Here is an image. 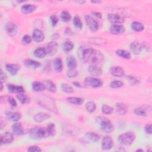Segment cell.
Masks as SVG:
<instances>
[{"mask_svg": "<svg viewBox=\"0 0 152 152\" xmlns=\"http://www.w3.org/2000/svg\"><path fill=\"white\" fill-rule=\"evenodd\" d=\"M77 54L80 60L83 63L89 62L91 65H98L102 64L104 61L103 55L100 51L87 45L80 46Z\"/></svg>", "mask_w": 152, "mask_h": 152, "instance_id": "1", "label": "cell"}, {"mask_svg": "<svg viewBox=\"0 0 152 152\" xmlns=\"http://www.w3.org/2000/svg\"><path fill=\"white\" fill-rule=\"evenodd\" d=\"M37 102L41 106L54 112L57 113L58 110L55 105V103L53 99L50 97L46 96L44 94H41L37 99Z\"/></svg>", "mask_w": 152, "mask_h": 152, "instance_id": "2", "label": "cell"}, {"mask_svg": "<svg viewBox=\"0 0 152 152\" xmlns=\"http://www.w3.org/2000/svg\"><path fill=\"white\" fill-rule=\"evenodd\" d=\"M96 121L99 124L101 130L106 133H110L114 130V126L112 122L106 118L98 116L96 118Z\"/></svg>", "mask_w": 152, "mask_h": 152, "instance_id": "3", "label": "cell"}, {"mask_svg": "<svg viewBox=\"0 0 152 152\" xmlns=\"http://www.w3.org/2000/svg\"><path fill=\"white\" fill-rule=\"evenodd\" d=\"M30 137L34 140H40L48 137L46 129L40 126H35L30 130Z\"/></svg>", "mask_w": 152, "mask_h": 152, "instance_id": "4", "label": "cell"}, {"mask_svg": "<svg viewBox=\"0 0 152 152\" xmlns=\"http://www.w3.org/2000/svg\"><path fill=\"white\" fill-rule=\"evenodd\" d=\"M135 139V135L134 132L128 131L122 133L119 135L118 140V142L124 145H131Z\"/></svg>", "mask_w": 152, "mask_h": 152, "instance_id": "5", "label": "cell"}, {"mask_svg": "<svg viewBox=\"0 0 152 152\" xmlns=\"http://www.w3.org/2000/svg\"><path fill=\"white\" fill-rule=\"evenodd\" d=\"M84 83L86 85L89 86L93 88L100 87L103 85V81L96 77H88L84 79Z\"/></svg>", "mask_w": 152, "mask_h": 152, "instance_id": "6", "label": "cell"}, {"mask_svg": "<svg viewBox=\"0 0 152 152\" xmlns=\"http://www.w3.org/2000/svg\"><path fill=\"white\" fill-rule=\"evenodd\" d=\"M85 20L87 23V26L90 28V30L93 32L96 31L99 28V24L97 21L93 18L90 15L85 16Z\"/></svg>", "mask_w": 152, "mask_h": 152, "instance_id": "7", "label": "cell"}, {"mask_svg": "<svg viewBox=\"0 0 152 152\" xmlns=\"http://www.w3.org/2000/svg\"><path fill=\"white\" fill-rule=\"evenodd\" d=\"M47 54L50 56H53L56 53L58 50V44L55 41L49 42L45 48Z\"/></svg>", "mask_w": 152, "mask_h": 152, "instance_id": "8", "label": "cell"}, {"mask_svg": "<svg viewBox=\"0 0 152 152\" xmlns=\"http://www.w3.org/2000/svg\"><path fill=\"white\" fill-rule=\"evenodd\" d=\"M5 30L7 33L10 36H15L18 32V27L17 25L11 21L8 22L6 24Z\"/></svg>", "mask_w": 152, "mask_h": 152, "instance_id": "9", "label": "cell"}, {"mask_svg": "<svg viewBox=\"0 0 152 152\" xmlns=\"http://www.w3.org/2000/svg\"><path fill=\"white\" fill-rule=\"evenodd\" d=\"M112 138L108 135L103 137L102 140V148L103 150H109L113 147Z\"/></svg>", "mask_w": 152, "mask_h": 152, "instance_id": "10", "label": "cell"}, {"mask_svg": "<svg viewBox=\"0 0 152 152\" xmlns=\"http://www.w3.org/2000/svg\"><path fill=\"white\" fill-rule=\"evenodd\" d=\"M110 74L116 77H122L125 74L124 69L120 66H113L110 68Z\"/></svg>", "mask_w": 152, "mask_h": 152, "instance_id": "11", "label": "cell"}, {"mask_svg": "<svg viewBox=\"0 0 152 152\" xmlns=\"http://www.w3.org/2000/svg\"><path fill=\"white\" fill-rule=\"evenodd\" d=\"M14 141L13 134L10 132H6L1 137V144H8L11 143Z\"/></svg>", "mask_w": 152, "mask_h": 152, "instance_id": "12", "label": "cell"}, {"mask_svg": "<svg viewBox=\"0 0 152 152\" xmlns=\"http://www.w3.org/2000/svg\"><path fill=\"white\" fill-rule=\"evenodd\" d=\"M107 19L109 22L113 23V24H119L124 22V19L122 17L114 14H108Z\"/></svg>", "mask_w": 152, "mask_h": 152, "instance_id": "13", "label": "cell"}, {"mask_svg": "<svg viewBox=\"0 0 152 152\" xmlns=\"http://www.w3.org/2000/svg\"><path fill=\"white\" fill-rule=\"evenodd\" d=\"M109 30L110 33L113 34H121L125 31L124 26L121 24H112Z\"/></svg>", "mask_w": 152, "mask_h": 152, "instance_id": "14", "label": "cell"}, {"mask_svg": "<svg viewBox=\"0 0 152 152\" xmlns=\"http://www.w3.org/2000/svg\"><path fill=\"white\" fill-rule=\"evenodd\" d=\"M12 134L15 135H21L24 133V129L21 123L16 122L12 125Z\"/></svg>", "mask_w": 152, "mask_h": 152, "instance_id": "15", "label": "cell"}, {"mask_svg": "<svg viewBox=\"0 0 152 152\" xmlns=\"http://www.w3.org/2000/svg\"><path fill=\"white\" fill-rule=\"evenodd\" d=\"M32 38L36 42H41L45 39V34L40 30L34 29L32 33Z\"/></svg>", "mask_w": 152, "mask_h": 152, "instance_id": "16", "label": "cell"}, {"mask_svg": "<svg viewBox=\"0 0 152 152\" xmlns=\"http://www.w3.org/2000/svg\"><path fill=\"white\" fill-rule=\"evenodd\" d=\"M5 116L9 121L12 122H17L21 117L20 113L11 111H7L5 113Z\"/></svg>", "mask_w": 152, "mask_h": 152, "instance_id": "17", "label": "cell"}, {"mask_svg": "<svg viewBox=\"0 0 152 152\" xmlns=\"http://www.w3.org/2000/svg\"><path fill=\"white\" fill-rule=\"evenodd\" d=\"M6 70L12 75H15L17 74L19 71L20 67L18 64H8L5 66Z\"/></svg>", "mask_w": 152, "mask_h": 152, "instance_id": "18", "label": "cell"}, {"mask_svg": "<svg viewBox=\"0 0 152 152\" xmlns=\"http://www.w3.org/2000/svg\"><path fill=\"white\" fill-rule=\"evenodd\" d=\"M8 90L12 93H23L25 90L23 86H17L13 84H7Z\"/></svg>", "mask_w": 152, "mask_h": 152, "instance_id": "19", "label": "cell"}, {"mask_svg": "<svg viewBox=\"0 0 152 152\" xmlns=\"http://www.w3.org/2000/svg\"><path fill=\"white\" fill-rule=\"evenodd\" d=\"M36 10V7L34 4H26L21 6V11L25 14H28L33 12Z\"/></svg>", "mask_w": 152, "mask_h": 152, "instance_id": "20", "label": "cell"}, {"mask_svg": "<svg viewBox=\"0 0 152 152\" xmlns=\"http://www.w3.org/2000/svg\"><path fill=\"white\" fill-rule=\"evenodd\" d=\"M88 71L90 74L95 77H100L102 74V69L97 65H91L88 68Z\"/></svg>", "mask_w": 152, "mask_h": 152, "instance_id": "21", "label": "cell"}, {"mask_svg": "<svg viewBox=\"0 0 152 152\" xmlns=\"http://www.w3.org/2000/svg\"><path fill=\"white\" fill-rule=\"evenodd\" d=\"M148 108H150V106H148L147 104H144L142 106L135 108L134 110V113L136 115H138V116H147L146 111L147 110V109H148Z\"/></svg>", "mask_w": 152, "mask_h": 152, "instance_id": "22", "label": "cell"}, {"mask_svg": "<svg viewBox=\"0 0 152 152\" xmlns=\"http://www.w3.org/2000/svg\"><path fill=\"white\" fill-rule=\"evenodd\" d=\"M50 115L47 113H45V112H39L36 113L34 116V121L36 122L40 123L42 122L43 121H45L47 119H48L49 118H50Z\"/></svg>", "mask_w": 152, "mask_h": 152, "instance_id": "23", "label": "cell"}, {"mask_svg": "<svg viewBox=\"0 0 152 152\" xmlns=\"http://www.w3.org/2000/svg\"><path fill=\"white\" fill-rule=\"evenodd\" d=\"M142 48L141 45L137 41H134L130 45V49L135 55L140 54L142 50Z\"/></svg>", "mask_w": 152, "mask_h": 152, "instance_id": "24", "label": "cell"}, {"mask_svg": "<svg viewBox=\"0 0 152 152\" xmlns=\"http://www.w3.org/2000/svg\"><path fill=\"white\" fill-rule=\"evenodd\" d=\"M24 64L27 67H28L29 68H31V69L38 68L41 65V64L39 62H38L37 61L32 60L31 59H25L24 61Z\"/></svg>", "mask_w": 152, "mask_h": 152, "instance_id": "25", "label": "cell"}, {"mask_svg": "<svg viewBox=\"0 0 152 152\" xmlns=\"http://www.w3.org/2000/svg\"><path fill=\"white\" fill-rule=\"evenodd\" d=\"M66 64L68 69H75L77 65V62L75 56L71 55L66 58Z\"/></svg>", "mask_w": 152, "mask_h": 152, "instance_id": "26", "label": "cell"}, {"mask_svg": "<svg viewBox=\"0 0 152 152\" xmlns=\"http://www.w3.org/2000/svg\"><path fill=\"white\" fill-rule=\"evenodd\" d=\"M116 109L117 112L121 115H124L127 112V106L122 102H118L116 103Z\"/></svg>", "mask_w": 152, "mask_h": 152, "instance_id": "27", "label": "cell"}, {"mask_svg": "<svg viewBox=\"0 0 152 152\" xmlns=\"http://www.w3.org/2000/svg\"><path fill=\"white\" fill-rule=\"evenodd\" d=\"M31 88L32 90L36 92L42 91L45 89V87L43 83L40 81H34L32 83Z\"/></svg>", "mask_w": 152, "mask_h": 152, "instance_id": "28", "label": "cell"}, {"mask_svg": "<svg viewBox=\"0 0 152 152\" xmlns=\"http://www.w3.org/2000/svg\"><path fill=\"white\" fill-rule=\"evenodd\" d=\"M53 68L56 72H60L63 69V63L62 61L59 58H56L53 60Z\"/></svg>", "mask_w": 152, "mask_h": 152, "instance_id": "29", "label": "cell"}, {"mask_svg": "<svg viewBox=\"0 0 152 152\" xmlns=\"http://www.w3.org/2000/svg\"><path fill=\"white\" fill-rule=\"evenodd\" d=\"M66 101L71 104L75 105H81L84 103V99L78 97H68L66 98Z\"/></svg>", "mask_w": 152, "mask_h": 152, "instance_id": "30", "label": "cell"}, {"mask_svg": "<svg viewBox=\"0 0 152 152\" xmlns=\"http://www.w3.org/2000/svg\"><path fill=\"white\" fill-rule=\"evenodd\" d=\"M34 55L36 58H43L47 55V52L45 48L42 47H39L34 50Z\"/></svg>", "mask_w": 152, "mask_h": 152, "instance_id": "31", "label": "cell"}, {"mask_svg": "<svg viewBox=\"0 0 152 152\" xmlns=\"http://www.w3.org/2000/svg\"><path fill=\"white\" fill-rule=\"evenodd\" d=\"M115 53L118 56H120L122 58H124L126 59H129L131 58V55L130 52L126 50L118 49L116 50Z\"/></svg>", "mask_w": 152, "mask_h": 152, "instance_id": "32", "label": "cell"}, {"mask_svg": "<svg viewBox=\"0 0 152 152\" xmlns=\"http://www.w3.org/2000/svg\"><path fill=\"white\" fill-rule=\"evenodd\" d=\"M86 137L93 142H98L100 140V135L94 132H88L85 135Z\"/></svg>", "mask_w": 152, "mask_h": 152, "instance_id": "33", "label": "cell"}, {"mask_svg": "<svg viewBox=\"0 0 152 152\" xmlns=\"http://www.w3.org/2000/svg\"><path fill=\"white\" fill-rule=\"evenodd\" d=\"M43 83L45 85V88L47 89L49 91H50L52 93L56 91V86L52 81L50 80H45Z\"/></svg>", "mask_w": 152, "mask_h": 152, "instance_id": "34", "label": "cell"}, {"mask_svg": "<svg viewBox=\"0 0 152 152\" xmlns=\"http://www.w3.org/2000/svg\"><path fill=\"white\" fill-rule=\"evenodd\" d=\"M17 98L18 100V101L22 103V104H26L30 102L31 99L30 98L27 96L26 94H24L23 93H20L17 96Z\"/></svg>", "mask_w": 152, "mask_h": 152, "instance_id": "35", "label": "cell"}, {"mask_svg": "<svg viewBox=\"0 0 152 152\" xmlns=\"http://www.w3.org/2000/svg\"><path fill=\"white\" fill-rule=\"evenodd\" d=\"M131 27L132 29L135 31H141L144 28V27L142 25V24H141V23L138 22V21L132 22L131 23Z\"/></svg>", "mask_w": 152, "mask_h": 152, "instance_id": "36", "label": "cell"}, {"mask_svg": "<svg viewBox=\"0 0 152 152\" xmlns=\"http://www.w3.org/2000/svg\"><path fill=\"white\" fill-rule=\"evenodd\" d=\"M46 131L49 136L53 137L56 134V128L55 125L53 123H49L46 127Z\"/></svg>", "mask_w": 152, "mask_h": 152, "instance_id": "37", "label": "cell"}, {"mask_svg": "<svg viewBox=\"0 0 152 152\" xmlns=\"http://www.w3.org/2000/svg\"><path fill=\"white\" fill-rule=\"evenodd\" d=\"M74 47V43L71 41H66L62 44V49L64 51L68 52L71 51Z\"/></svg>", "mask_w": 152, "mask_h": 152, "instance_id": "38", "label": "cell"}, {"mask_svg": "<svg viewBox=\"0 0 152 152\" xmlns=\"http://www.w3.org/2000/svg\"><path fill=\"white\" fill-rule=\"evenodd\" d=\"M86 109L87 111L89 113H93L95 111L96 109V103L93 102H88L85 104Z\"/></svg>", "mask_w": 152, "mask_h": 152, "instance_id": "39", "label": "cell"}, {"mask_svg": "<svg viewBox=\"0 0 152 152\" xmlns=\"http://www.w3.org/2000/svg\"><path fill=\"white\" fill-rule=\"evenodd\" d=\"M62 90L66 93H72L74 92V89L73 87L67 83H63L61 84Z\"/></svg>", "mask_w": 152, "mask_h": 152, "instance_id": "40", "label": "cell"}, {"mask_svg": "<svg viewBox=\"0 0 152 152\" xmlns=\"http://www.w3.org/2000/svg\"><path fill=\"white\" fill-rule=\"evenodd\" d=\"M102 111L104 114L110 115L113 112L114 109L112 107L104 104L102 106Z\"/></svg>", "mask_w": 152, "mask_h": 152, "instance_id": "41", "label": "cell"}, {"mask_svg": "<svg viewBox=\"0 0 152 152\" xmlns=\"http://www.w3.org/2000/svg\"><path fill=\"white\" fill-rule=\"evenodd\" d=\"M72 22H73V24H74V26L76 28H77L78 29H81L83 28L82 21H81L80 18L78 15L74 16V17L72 20Z\"/></svg>", "mask_w": 152, "mask_h": 152, "instance_id": "42", "label": "cell"}, {"mask_svg": "<svg viewBox=\"0 0 152 152\" xmlns=\"http://www.w3.org/2000/svg\"><path fill=\"white\" fill-rule=\"evenodd\" d=\"M89 42L91 43L96 44V45H103L107 43V41L105 39H103L102 38L99 37H96V38H91L89 39Z\"/></svg>", "mask_w": 152, "mask_h": 152, "instance_id": "43", "label": "cell"}, {"mask_svg": "<svg viewBox=\"0 0 152 152\" xmlns=\"http://www.w3.org/2000/svg\"><path fill=\"white\" fill-rule=\"evenodd\" d=\"M61 18L62 20L64 22H69L71 19V16L70 14L66 11H63L61 13Z\"/></svg>", "mask_w": 152, "mask_h": 152, "instance_id": "44", "label": "cell"}, {"mask_svg": "<svg viewBox=\"0 0 152 152\" xmlns=\"http://www.w3.org/2000/svg\"><path fill=\"white\" fill-rule=\"evenodd\" d=\"M123 86H124L123 82L120 80H114L111 81L110 83V87L112 88H120Z\"/></svg>", "mask_w": 152, "mask_h": 152, "instance_id": "45", "label": "cell"}, {"mask_svg": "<svg viewBox=\"0 0 152 152\" xmlns=\"http://www.w3.org/2000/svg\"><path fill=\"white\" fill-rule=\"evenodd\" d=\"M66 75L69 78H75L78 75V72L75 69H68L66 72Z\"/></svg>", "mask_w": 152, "mask_h": 152, "instance_id": "46", "label": "cell"}, {"mask_svg": "<svg viewBox=\"0 0 152 152\" xmlns=\"http://www.w3.org/2000/svg\"><path fill=\"white\" fill-rule=\"evenodd\" d=\"M126 78L131 85H135L139 83V80L134 76L128 75Z\"/></svg>", "mask_w": 152, "mask_h": 152, "instance_id": "47", "label": "cell"}, {"mask_svg": "<svg viewBox=\"0 0 152 152\" xmlns=\"http://www.w3.org/2000/svg\"><path fill=\"white\" fill-rule=\"evenodd\" d=\"M21 41H22V43H23V44H24V45H28V44H29V43H31V37H30L29 35L26 34V35H24V36L23 37Z\"/></svg>", "mask_w": 152, "mask_h": 152, "instance_id": "48", "label": "cell"}, {"mask_svg": "<svg viewBox=\"0 0 152 152\" xmlns=\"http://www.w3.org/2000/svg\"><path fill=\"white\" fill-rule=\"evenodd\" d=\"M27 150V151H29V152H40V151H42V149L37 145H31V146L29 147Z\"/></svg>", "mask_w": 152, "mask_h": 152, "instance_id": "49", "label": "cell"}, {"mask_svg": "<svg viewBox=\"0 0 152 152\" xmlns=\"http://www.w3.org/2000/svg\"><path fill=\"white\" fill-rule=\"evenodd\" d=\"M7 101L8 102V103L12 107H16L17 105V102L15 101V100L14 99V97H12V96H8L7 98Z\"/></svg>", "mask_w": 152, "mask_h": 152, "instance_id": "50", "label": "cell"}, {"mask_svg": "<svg viewBox=\"0 0 152 152\" xmlns=\"http://www.w3.org/2000/svg\"><path fill=\"white\" fill-rule=\"evenodd\" d=\"M50 23L52 26H55L58 21V18L56 15H52L50 17Z\"/></svg>", "mask_w": 152, "mask_h": 152, "instance_id": "51", "label": "cell"}, {"mask_svg": "<svg viewBox=\"0 0 152 152\" xmlns=\"http://www.w3.org/2000/svg\"><path fill=\"white\" fill-rule=\"evenodd\" d=\"M151 124H146L144 126V131L148 134H151Z\"/></svg>", "mask_w": 152, "mask_h": 152, "instance_id": "52", "label": "cell"}, {"mask_svg": "<svg viewBox=\"0 0 152 152\" xmlns=\"http://www.w3.org/2000/svg\"><path fill=\"white\" fill-rule=\"evenodd\" d=\"M0 78H1V81H5L7 78V74L2 71V69H1V75H0Z\"/></svg>", "mask_w": 152, "mask_h": 152, "instance_id": "53", "label": "cell"}, {"mask_svg": "<svg viewBox=\"0 0 152 152\" xmlns=\"http://www.w3.org/2000/svg\"><path fill=\"white\" fill-rule=\"evenodd\" d=\"M92 14H93V15H94L95 17H97V18H98L101 19V18H102V14H101L100 12H99L93 11V12H92Z\"/></svg>", "mask_w": 152, "mask_h": 152, "instance_id": "54", "label": "cell"}, {"mask_svg": "<svg viewBox=\"0 0 152 152\" xmlns=\"http://www.w3.org/2000/svg\"><path fill=\"white\" fill-rule=\"evenodd\" d=\"M7 122L5 120H4L2 118L1 119V121H0V126H1V129H2L6 125Z\"/></svg>", "mask_w": 152, "mask_h": 152, "instance_id": "55", "label": "cell"}, {"mask_svg": "<svg viewBox=\"0 0 152 152\" xmlns=\"http://www.w3.org/2000/svg\"><path fill=\"white\" fill-rule=\"evenodd\" d=\"M72 84L75 86V87H81V84L79 83H78V82H77V81H75V82H73L72 83Z\"/></svg>", "mask_w": 152, "mask_h": 152, "instance_id": "56", "label": "cell"}, {"mask_svg": "<svg viewBox=\"0 0 152 152\" xmlns=\"http://www.w3.org/2000/svg\"><path fill=\"white\" fill-rule=\"evenodd\" d=\"M91 2L94 3V4H99V3H100L101 2L99 1H91Z\"/></svg>", "mask_w": 152, "mask_h": 152, "instance_id": "57", "label": "cell"}, {"mask_svg": "<svg viewBox=\"0 0 152 152\" xmlns=\"http://www.w3.org/2000/svg\"><path fill=\"white\" fill-rule=\"evenodd\" d=\"M1 91H2V88H3V83H2V81H1Z\"/></svg>", "mask_w": 152, "mask_h": 152, "instance_id": "58", "label": "cell"}, {"mask_svg": "<svg viewBox=\"0 0 152 152\" xmlns=\"http://www.w3.org/2000/svg\"><path fill=\"white\" fill-rule=\"evenodd\" d=\"M136 151H144V150L142 149H141V148H139V149H137L136 150Z\"/></svg>", "mask_w": 152, "mask_h": 152, "instance_id": "59", "label": "cell"}, {"mask_svg": "<svg viewBox=\"0 0 152 152\" xmlns=\"http://www.w3.org/2000/svg\"><path fill=\"white\" fill-rule=\"evenodd\" d=\"M76 2H77V3H80V4H83V3H84L85 2V1H75Z\"/></svg>", "mask_w": 152, "mask_h": 152, "instance_id": "60", "label": "cell"}]
</instances>
